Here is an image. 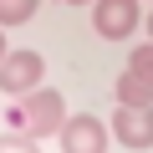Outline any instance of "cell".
Segmentation results:
<instances>
[{
    "mask_svg": "<svg viewBox=\"0 0 153 153\" xmlns=\"http://www.w3.org/2000/svg\"><path fill=\"white\" fill-rule=\"evenodd\" d=\"M10 123L26 138H51L66 123V102H61V92H31L21 107H10Z\"/></svg>",
    "mask_w": 153,
    "mask_h": 153,
    "instance_id": "cell-1",
    "label": "cell"
},
{
    "mask_svg": "<svg viewBox=\"0 0 153 153\" xmlns=\"http://www.w3.org/2000/svg\"><path fill=\"white\" fill-rule=\"evenodd\" d=\"M41 71H46L41 51H5V61H0V92H5V97L36 92L41 87Z\"/></svg>",
    "mask_w": 153,
    "mask_h": 153,
    "instance_id": "cell-2",
    "label": "cell"
},
{
    "mask_svg": "<svg viewBox=\"0 0 153 153\" xmlns=\"http://www.w3.org/2000/svg\"><path fill=\"white\" fill-rule=\"evenodd\" d=\"M112 138L123 148H153V102H117Z\"/></svg>",
    "mask_w": 153,
    "mask_h": 153,
    "instance_id": "cell-3",
    "label": "cell"
},
{
    "mask_svg": "<svg viewBox=\"0 0 153 153\" xmlns=\"http://www.w3.org/2000/svg\"><path fill=\"white\" fill-rule=\"evenodd\" d=\"M138 0H92V26L102 41H128L138 31Z\"/></svg>",
    "mask_w": 153,
    "mask_h": 153,
    "instance_id": "cell-4",
    "label": "cell"
},
{
    "mask_svg": "<svg viewBox=\"0 0 153 153\" xmlns=\"http://www.w3.org/2000/svg\"><path fill=\"white\" fill-rule=\"evenodd\" d=\"M107 138H112V128H102V117H66L61 123V148H71V153H97V148H107Z\"/></svg>",
    "mask_w": 153,
    "mask_h": 153,
    "instance_id": "cell-5",
    "label": "cell"
},
{
    "mask_svg": "<svg viewBox=\"0 0 153 153\" xmlns=\"http://www.w3.org/2000/svg\"><path fill=\"white\" fill-rule=\"evenodd\" d=\"M117 102H153V82L128 66V71L117 76Z\"/></svg>",
    "mask_w": 153,
    "mask_h": 153,
    "instance_id": "cell-6",
    "label": "cell"
},
{
    "mask_svg": "<svg viewBox=\"0 0 153 153\" xmlns=\"http://www.w3.org/2000/svg\"><path fill=\"white\" fill-rule=\"evenodd\" d=\"M41 0H0V26H26Z\"/></svg>",
    "mask_w": 153,
    "mask_h": 153,
    "instance_id": "cell-7",
    "label": "cell"
},
{
    "mask_svg": "<svg viewBox=\"0 0 153 153\" xmlns=\"http://www.w3.org/2000/svg\"><path fill=\"white\" fill-rule=\"evenodd\" d=\"M128 66H133L138 76H148V82H153V41H143V46L128 56Z\"/></svg>",
    "mask_w": 153,
    "mask_h": 153,
    "instance_id": "cell-8",
    "label": "cell"
},
{
    "mask_svg": "<svg viewBox=\"0 0 153 153\" xmlns=\"http://www.w3.org/2000/svg\"><path fill=\"white\" fill-rule=\"evenodd\" d=\"M56 5H92V0H56Z\"/></svg>",
    "mask_w": 153,
    "mask_h": 153,
    "instance_id": "cell-9",
    "label": "cell"
},
{
    "mask_svg": "<svg viewBox=\"0 0 153 153\" xmlns=\"http://www.w3.org/2000/svg\"><path fill=\"white\" fill-rule=\"evenodd\" d=\"M0 61H5V26H0Z\"/></svg>",
    "mask_w": 153,
    "mask_h": 153,
    "instance_id": "cell-10",
    "label": "cell"
},
{
    "mask_svg": "<svg viewBox=\"0 0 153 153\" xmlns=\"http://www.w3.org/2000/svg\"><path fill=\"white\" fill-rule=\"evenodd\" d=\"M148 36H153V16H148Z\"/></svg>",
    "mask_w": 153,
    "mask_h": 153,
    "instance_id": "cell-11",
    "label": "cell"
}]
</instances>
